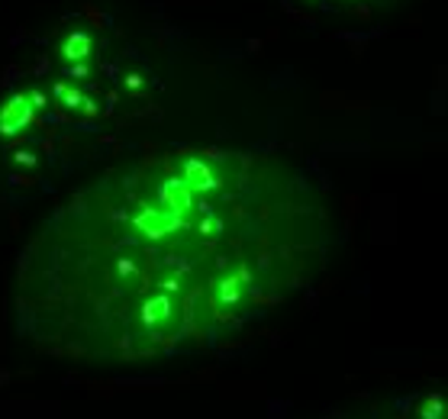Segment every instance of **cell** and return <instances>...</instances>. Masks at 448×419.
I'll return each mask as SVG.
<instances>
[{
	"mask_svg": "<svg viewBox=\"0 0 448 419\" xmlns=\"http://www.w3.org/2000/svg\"><path fill=\"white\" fill-rule=\"evenodd\" d=\"M303 171L229 149L113 168L48 216L19 261V326L55 355L145 362L280 307L326 261Z\"/></svg>",
	"mask_w": 448,
	"mask_h": 419,
	"instance_id": "cell-1",
	"label": "cell"
}]
</instances>
